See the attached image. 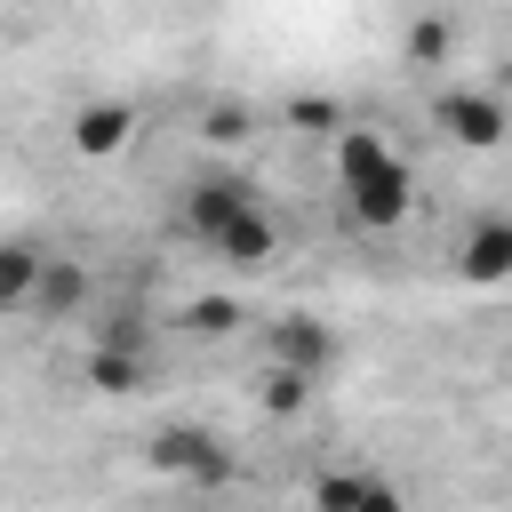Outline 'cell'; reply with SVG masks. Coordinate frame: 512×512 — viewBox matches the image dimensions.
<instances>
[{"label": "cell", "instance_id": "ac0fdd59", "mask_svg": "<svg viewBox=\"0 0 512 512\" xmlns=\"http://www.w3.org/2000/svg\"><path fill=\"white\" fill-rule=\"evenodd\" d=\"M360 480H368V472H352V464L312 472V512H352V504H360Z\"/></svg>", "mask_w": 512, "mask_h": 512}, {"label": "cell", "instance_id": "d6986e66", "mask_svg": "<svg viewBox=\"0 0 512 512\" xmlns=\"http://www.w3.org/2000/svg\"><path fill=\"white\" fill-rule=\"evenodd\" d=\"M288 120H296V128H312V136H336V128H344V112H336L328 96H296V104H288Z\"/></svg>", "mask_w": 512, "mask_h": 512}, {"label": "cell", "instance_id": "3957f363", "mask_svg": "<svg viewBox=\"0 0 512 512\" xmlns=\"http://www.w3.org/2000/svg\"><path fill=\"white\" fill-rule=\"evenodd\" d=\"M240 208H256V184H248L240 168H208V176H192V184H184V200H176V224H184V232L208 248V240H216V232H224Z\"/></svg>", "mask_w": 512, "mask_h": 512}, {"label": "cell", "instance_id": "ba28073f", "mask_svg": "<svg viewBox=\"0 0 512 512\" xmlns=\"http://www.w3.org/2000/svg\"><path fill=\"white\" fill-rule=\"evenodd\" d=\"M208 248H216L232 272H264V264L280 256V224H272V208L256 200V208H240V216H232V224H224Z\"/></svg>", "mask_w": 512, "mask_h": 512}, {"label": "cell", "instance_id": "4fadbf2b", "mask_svg": "<svg viewBox=\"0 0 512 512\" xmlns=\"http://www.w3.org/2000/svg\"><path fill=\"white\" fill-rule=\"evenodd\" d=\"M192 136H200V144H216V152H232V144H248V136H256V112H248L240 96H216V104L192 120Z\"/></svg>", "mask_w": 512, "mask_h": 512}, {"label": "cell", "instance_id": "e0dca14e", "mask_svg": "<svg viewBox=\"0 0 512 512\" xmlns=\"http://www.w3.org/2000/svg\"><path fill=\"white\" fill-rule=\"evenodd\" d=\"M240 320H248V312H240L232 296H192V304H184V328H192V336H208V344H216V336H232Z\"/></svg>", "mask_w": 512, "mask_h": 512}, {"label": "cell", "instance_id": "2e32d148", "mask_svg": "<svg viewBox=\"0 0 512 512\" xmlns=\"http://www.w3.org/2000/svg\"><path fill=\"white\" fill-rule=\"evenodd\" d=\"M448 48H456V24H448L440 8L408 24V64H448Z\"/></svg>", "mask_w": 512, "mask_h": 512}, {"label": "cell", "instance_id": "30bf717a", "mask_svg": "<svg viewBox=\"0 0 512 512\" xmlns=\"http://www.w3.org/2000/svg\"><path fill=\"white\" fill-rule=\"evenodd\" d=\"M32 312H40V320H80V312H88V264H80V256H40Z\"/></svg>", "mask_w": 512, "mask_h": 512}, {"label": "cell", "instance_id": "277c9868", "mask_svg": "<svg viewBox=\"0 0 512 512\" xmlns=\"http://www.w3.org/2000/svg\"><path fill=\"white\" fill-rule=\"evenodd\" d=\"M432 120H440L464 152H496L504 128H512V112H504L496 88H440V96H432Z\"/></svg>", "mask_w": 512, "mask_h": 512}, {"label": "cell", "instance_id": "52a82bcc", "mask_svg": "<svg viewBox=\"0 0 512 512\" xmlns=\"http://www.w3.org/2000/svg\"><path fill=\"white\" fill-rule=\"evenodd\" d=\"M456 272L472 288H504L512 280V216H472V232L456 240Z\"/></svg>", "mask_w": 512, "mask_h": 512}, {"label": "cell", "instance_id": "7c38bea8", "mask_svg": "<svg viewBox=\"0 0 512 512\" xmlns=\"http://www.w3.org/2000/svg\"><path fill=\"white\" fill-rule=\"evenodd\" d=\"M40 256H48V248H32V240H0V312H32Z\"/></svg>", "mask_w": 512, "mask_h": 512}, {"label": "cell", "instance_id": "5bb4252c", "mask_svg": "<svg viewBox=\"0 0 512 512\" xmlns=\"http://www.w3.org/2000/svg\"><path fill=\"white\" fill-rule=\"evenodd\" d=\"M96 352H128V360H152V320L120 304L112 320H96Z\"/></svg>", "mask_w": 512, "mask_h": 512}, {"label": "cell", "instance_id": "8992f818", "mask_svg": "<svg viewBox=\"0 0 512 512\" xmlns=\"http://www.w3.org/2000/svg\"><path fill=\"white\" fill-rule=\"evenodd\" d=\"M344 208H352V224H360V232H400V224L416 216V168L392 152L360 192H344Z\"/></svg>", "mask_w": 512, "mask_h": 512}, {"label": "cell", "instance_id": "5b68a950", "mask_svg": "<svg viewBox=\"0 0 512 512\" xmlns=\"http://www.w3.org/2000/svg\"><path fill=\"white\" fill-rule=\"evenodd\" d=\"M64 144H72L80 160H120V152L136 144V104H128V96H88V104H72Z\"/></svg>", "mask_w": 512, "mask_h": 512}, {"label": "cell", "instance_id": "6da1fadb", "mask_svg": "<svg viewBox=\"0 0 512 512\" xmlns=\"http://www.w3.org/2000/svg\"><path fill=\"white\" fill-rule=\"evenodd\" d=\"M144 464L184 480V488H232L240 480V448L216 432V424H160L144 440Z\"/></svg>", "mask_w": 512, "mask_h": 512}, {"label": "cell", "instance_id": "9c48e42d", "mask_svg": "<svg viewBox=\"0 0 512 512\" xmlns=\"http://www.w3.org/2000/svg\"><path fill=\"white\" fill-rule=\"evenodd\" d=\"M384 160H392L384 128H360V120H344V128L328 136V168H336V192H360V184H368Z\"/></svg>", "mask_w": 512, "mask_h": 512}, {"label": "cell", "instance_id": "ffe728a7", "mask_svg": "<svg viewBox=\"0 0 512 512\" xmlns=\"http://www.w3.org/2000/svg\"><path fill=\"white\" fill-rule=\"evenodd\" d=\"M352 512H408V496H400V488H392L384 472H368V480H360V504H352Z\"/></svg>", "mask_w": 512, "mask_h": 512}, {"label": "cell", "instance_id": "7a4b0ae2", "mask_svg": "<svg viewBox=\"0 0 512 512\" xmlns=\"http://www.w3.org/2000/svg\"><path fill=\"white\" fill-rule=\"evenodd\" d=\"M264 368H288V376L320 384V376L336 368V328L312 320V312H280V320H264Z\"/></svg>", "mask_w": 512, "mask_h": 512}, {"label": "cell", "instance_id": "9a60e30c", "mask_svg": "<svg viewBox=\"0 0 512 512\" xmlns=\"http://www.w3.org/2000/svg\"><path fill=\"white\" fill-rule=\"evenodd\" d=\"M312 392H320V384H304V376H288V368H264V384H256L264 416H280V424H288V416H304V408H312Z\"/></svg>", "mask_w": 512, "mask_h": 512}, {"label": "cell", "instance_id": "8fae6325", "mask_svg": "<svg viewBox=\"0 0 512 512\" xmlns=\"http://www.w3.org/2000/svg\"><path fill=\"white\" fill-rule=\"evenodd\" d=\"M80 376H88V392H104V400H128V392H144V384H152V360H128V352H96V344H88Z\"/></svg>", "mask_w": 512, "mask_h": 512}]
</instances>
